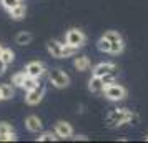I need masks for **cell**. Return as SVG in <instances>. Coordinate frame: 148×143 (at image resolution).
<instances>
[{
	"instance_id": "obj_5",
	"label": "cell",
	"mask_w": 148,
	"mask_h": 143,
	"mask_svg": "<svg viewBox=\"0 0 148 143\" xmlns=\"http://www.w3.org/2000/svg\"><path fill=\"white\" fill-rule=\"evenodd\" d=\"M43 93H45V87H43V83H40L37 88L27 92L25 102H27L28 105H38V103L42 102V98H43Z\"/></svg>"
},
{
	"instance_id": "obj_20",
	"label": "cell",
	"mask_w": 148,
	"mask_h": 143,
	"mask_svg": "<svg viewBox=\"0 0 148 143\" xmlns=\"http://www.w3.org/2000/svg\"><path fill=\"white\" fill-rule=\"evenodd\" d=\"M123 40H116V42H112V48H110V53H113V55H118L123 52Z\"/></svg>"
},
{
	"instance_id": "obj_26",
	"label": "cell",
	"mask_w": 148,
	"mask_h": 143,
	"mask_svg": "<svg viewBox=\"0 0 148 143\" xmlns=\"http://www.w3.org/2000/svg\"><path fill=\"white\" fill-rule=\"evenodd\" d=\"M15 135L14 133H0V142H14Z\"/></svg>"
},
{
	"instance_id": "obj_21",
	"label": "cell",
	"mask_w": 148,
	"mask_h": 143,
	"mask_svg": "<svg viewBox=\"0 0 148 143\" xmlns=\"http://www.w3.org/2000/svg\"><path fill=\"white\" fill-rule=\"evenodd\" d=\"M0 3H2V7L7 8L8 12L12 10V8H15L17 5H20L22 0H0Z\"/></svg>"
},
{
	"instance_id": "obj_10",
	"label": "cell",
	"mask_w": 148,
	"mask_h": 143,
	"mask_svg": "<svg viewBox=\"0 0 148 143\" xmlns=\"http://www.w3.org/2000/svg\"><path fill=\"white\" fill-rule=\"evenodd\" d=\"M25 127H27L28 131H32V133H38L42 131V122L38 116L35 115H30L27 116V120H25Z\"/></svg>"
},
{
	"instance_id": "obj_13",
	"label": "cell",
	"mask_w": 148,
	"mask_h": 143,
	"mask_svg": "<svg viewBox=\"0 0 148 143\" xmlns=\"http://www.w3.org/2000/svg\"><path fill=\"white\" fill-rule=\"evenodd\" d=\"M38 85H40V83H38V78L27 75V77H25V82H23V85H22V88L25 90V92H30V90L37 88Z\"/></svg>"
},
{
	"instance_id": "obj_1",
	"label": "cell",
	"mask_w": 148,
	"mask_h": 143,
	"mask_svg": "<svg viewBox=\"0 0 148 143\" xmlns=\"http://www.w3.org/2000/svg\"><path fill=\"white\" fill-rule=\"evenodd\" d=\"M138 116L135 115L133 112H130L127 108H118V110H112L107 115V125L108 127H121L125 123H136Z\"/></svg>"
},
{
	"instance_id": "obj_23",
	"label": "cell",
	"mask_w": 148,
	"mask_h": 143,
	"mask_svg": "<svg viewBox=\"0 0 148 143\" xmlns=\"http://www.w3.org/2000/svg\"><path fill=\"white\" fill-rule=\"evenodd\" d=\"M105 38H108L110 42H116V40H121V35L118 34V32H115V30H108V32H105V35H103Z\"/></svg>"
},
{
	"instance_id": "obj_9",
	"label": "cell",
	"mask_w": 148,
	"mask_h": 143,
	"mask_svg": "<svg viewBox=\"0 0 148 143\" xmlns=\"http://www.w3.org/2000/svg\"><path fill=\"white\" fill-rule=\"evenodd\" d=\"M88 90H90L92 93H101V92L105 90V82H103V78L93 75L90 78V82H88Z\"/></svg>"
},
{
	"instance_id": "obj_28",
	"label": "cell",
	"mask_w": 148,
	"mask_h": 143,
	"mask_svg": "<svg viewBox=\"0 0 148 143\" xmlns=\"http://www.w3.org/2000/svg\"><path fill=\"white\" fill-rule=\"evenodd\" d=\"M5 68H7V63H5V62H3L2 58H0V75H3V72H5Z\"/></svg>"
},
{
	"instance_id": "obj_29",
	"label": "cell",
	"mask_w": 148,
	"mask_h": 143,
	"mask_svg": "<svg viewBox=\"0 0 148 143\" xmlns=\"http://www.w3.org/2000/svg\"><path fill=\"white\" fill-rule=\"evenodd\" d=\"M73 140H75V142H78V140H87V136H83V135H80V136H75Z\"/></svg>"
},
{
	"instance_id": "obj_4",
	"label": "cell",
	"mask_w": 148,
	"mask_h": 143,
	"mask_svg": "<svg viewBox=\"0 0 148 143\" xmlns=\"http://www.w3.org/2000/svg\"><path fill=\"white\" fill-rule=\"evenodd\" d=\"M65 42H67L68 45H72V47H82L85 42H87V37L85 34L78 30V28H70L67 32V37H65Z\"/></svg>"
},
{
	"instance_id": "obj_7",
	"label": "cell",
	"mask_w": 148,
	"mask_h": 143,
	"mask_svg": "<svg viewBox=\"0 0 148 143\" xmlns=\"http://www.w3.org/2000/svg\"><path fill=\"white\" fill-rule=\"evenodd\" d=\"M55 133H57L58 138H70V136L73 135V128L67 122H58L55 125Z\"/></svg>"
},
{
	"instance_id": "obj_24",
	"label": "cell",
	"mask_w": 148,
	"mask_h": 143,
	"mask_svg": "<svg viewBox=\"0 0 148 143\" xmlns=\"http://www.w3.org/2000/svg\"><path fill=\"white\" fill-rule=\"evenodd\" d=\"M57 138H58V136H57V133H42L40 136H38V142H55V140H57Z\"/></svg>"
},
{
	"instance_id": "obj_15",
	"label": "cell",
	"mask_w": 148,
	"mask_h": 143,
	"mask_svg": "<svg viewBox=\"0 0 148 143\" xmlns=\"http://www.w3.org/2000/svg\"><path fill=\"white\" fill-rule=\"evenodd\" d=\"M32 42V35L28 32H20V34L15 37V43L17 45H28Z\"/></svg>"
},
{
	"instance_id": "obj_12",
	"label": "cell",
	"mask_w": 148,
	"mask_h": 143,
	"mask_svg": "<svg viewBox=\"0 0 148 143\" xmlns=\"http://www.w3.org/2000/svg\"><path fill=\"white\" fill-rule=\"evenodd\" d=\"M73 65L78 72H85V70L90 68V60H88V57H83V55H82V57H77V58H75Z\"/></svg>"
},
{
	"instance_id": "obj_18",
	"label": "cell",
	"mask_w": 148,
	"mask_h": 143,
	"mask_svg": "<svg viewBox=\"0 0 148 143\" xmlns=\"http://www.w3.org/2000/svg\"><path fill=\"white\" fill-rule=\"evenodd\" d=\"M97 47H98V50H100V52H108V53H110L112 42L108 40V38H105V37H101L100 40H98V43H97Z\"/></svg>"
},
{
	"instance_id": "obj_2",
	"label": "cell",
	"mask_w": 148,
	"mask_h": 143,
	"mask_svg": "<svg viewBox=\"0 0 148 143\" xmlns=\"http://www.w3.org/2000/svg\"><path fill=\"white\" fill-rule=\"evenodd\" d=\"M103 93H105V96H107L108 100L120 102V100H123L127 96V90H125V87H121L118 83H110V85H105Z\"/></svg>"
},
{
	"instance_id": "obj_14",
	"label": "cell",
	"mask_w": 148,
	"mask_h": 143,
	"mask_svg": "<svg viewBox=\"0 0 148 143\" xmlns=\"http://www.w3.org/2000/svg\"><path fill=\"white\" fill-rule=\"evenodd\" d=\"M25 14H27V7H25L23 3H20V5H17L15 8H12V10H10V15H12V18H15V20H20V18H23V17H25Z\"/></svg>"
},
{
	"instance_id": "obj_3",
	"label": "cell",
	"mask_w": 148,
	"mask_h": 143,
	"mask_svg": "<svg viewBox=\"0 0 148 143\" xmlns=\"http://www.w3.org/2000/svg\"><path fill=\"white\" fill-rule=\"evenodd\" d=\"M48 80L57 88H65V87H68V83H70V77L63 70L57 68V70H50L48 72Z\"/></svg>"
},
{
	"instance_id": "obj_27",
	"label": "cell",
	"mask_w": 148,
	"mask_h": 143,
	"mask_svg": "<svg viewBox=\"0 0 148 143\" xmlns=\"http://www.w3.org/2000/svg\"><path fill=\"white\" fill-rule=\"evenodd\" d=\"M101 78H103V82H105V85H110V83H115V80H113V73H108V75L101 77Z\"/></svg>"
},
{
	"instance_id": "obj_22",
	"label": "cell",
	"mask_w": 148,
	"mask_h": 143,
	"mask_svg": "<svg viewBox=\"0 0 148 143\" xmlns=\"http://www.w3.org/2000/svg\"><path fill=\"white\" fill-rule=\"evenodd\" d=\"M77 53V47H72V45H68V43H65L63 45V48H62V58L65 57H72V55H75Z\"/></svg>"
},
{
	"instance_id": "obj_17",
	"label": "cell",
	"mask_w": 148,
	"mask_h": 143,
	"mask_svg": "<svg viewBox=\"0 0 148 143\" xmlns=\"http://www.w3.org/2000/svg\"><path fill=\"white\" fill-rule=\"evenodd\" d=\"M25 77H27V72H18L12 77V85L14 87H22L23 82H25Z\"/></svg>"
},
{
	"instance_id": "obj_16",
	"label": "cell",
	"mask_w": 148,
	"mask_h": 143,
	"mask_svg": "<svg viewBox=\"0 0 148 143\" xmlns=\"http://www.w3.org/2000/svg\"><path fill=\"white\" fill-rule=\"evenodd\" d=\"M0 90H2V96H3V100H8V98L14 96V85H10V83H3V85H0Z\"/></svg>"
},
{
	"instance_id": "obj_31",
	"label": "cell",
	"mask_w": 148,
	"mask_h": 143,
	"mask_svg": "<svg viewBox=\"0 0 148 143\" xmlns=\"http://www.w3.org/2000/svg\"><path fill=\"white\" fill-rule=\"evenodd\" d=\"M2 50H3V48H2V45H0V53H2Z\"/></svg>"
},
{
	"instance_id": "obj_30",
	"label": "cell",
	"mask_w": 148,
	"mask_h": 143,
	"mask_svg": "<svg viewBox=\"0 0 148 143\" xmlns=\"http://www.w3.org/2000/svg\"><path fill=\"white\" fill-rule=\"evenodd\" d=\"M0 100H3V96H2V90H0Z\"/></svg>"
},
{
	"instance_id": "obj_6",
	"label": "cell",
	"mask_w": 148,
	"mask_h": 143,
	"mask_svg": "<svg viewBox=\"0 0 148 143\" xmlns=\"http://www.w3.org/2000/svg\"><path fill=\"white\" fill-rule=\"evenodd\" d=\"M25 72H27V75H30V77L40 78L47 70H45V65H43L42 62H30L27 67H25Z\"/></svg>"
},
{
	"instance_id": "obj_11",
	"label": "cell",
	"mask_w": 148,
	"mask_h": 143,
	"mask_svg": "<svg viewBox=\"0 0 148 143\" xmlns=\"http://www.w3.org/2000/svg\"><path fill=\"white\" fill-rule=\"evenodd\" d=\"M47 48H48V53L55 57V58H62V48H63V43L57 40H50L47 43Z\"/></svg>"
},
{
	"instance_id": "obj_8",
	"label": "cell",
	"mask_w": 148,
	"mask_h": 143,
	"mask_svg": "<svg viewBox=\"0 0 148 143\" xmlns=\"http://www.w3.org/2000/svg\"><path fill=\"white\" fill-rule=\"evenodd\" d=\"M115 70H116L115 63L103 62V63H98V65L93 68V75H97V77H105V75H108V73H115Z\"/></svg>"
},
{
	"instance_id": "obj_19",
	"label": "cell",
	"mask_w": 148,
	"mask_h": 143,
	"mask_svg": "<svg viewBox=\"0 0 148 143\" xmlns=\"http://www.w3.org/2000/svg\"><path fill=\"white\" fill-rule=\"evenodd\" d=\"M14 52H12V50H8V48H3V50H2V53H0V58H2V60L5 62V63H12V62H14Z\"/></svg>"
},
{
	"instance_id": "obj_32",
	"label": "cell",
	"mask_w": 148,
	"mask_h": 143,
	"mask_svg": "<svg viewBox=\"0 0 148 143\" xmlns=\"http://www.w3.org/2000/svg\"><path fill=\"white\" fill-rule=\"evenodd\" d=\"M147 140H148V136H147Z\"/></svg>"
},
{
	"instance_id": "obj_25",
	"label": "cell",
	"mask_w": 148,
	"mask_h": 143,
	"mask_svg": "<svg viewBox=\"0 0 148 143\" xmlns=\"http://www.w3.org/2000/svg\"><path fill=\"white\" fill-rule=\"evenodd\" d=\"M0 133H14V130H12V127L8 123L2 122L0 123Z\"/></svg>"
}]
</instances>
